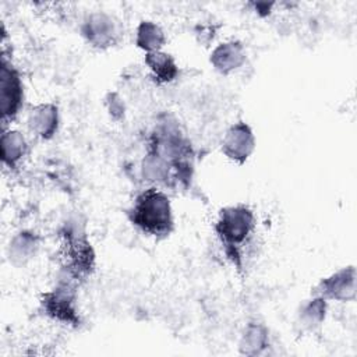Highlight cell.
Segmentation results:
<instances>
[{
    "instance_id": "1",
    "label": "cell",
    "mask_w": 357,
    "mask_h": 357,
    "mask_svg": "<svg viewBox=\"0 0 357 357\" xmlns=\"http://www.w3.org/2000/svg\"><path fill=\"white\" fill-rule=\"evenodd\" d=\"M130 220L144 233L155 237L169 236L174 226L169 197L153 187L142 191L130 209Z\"/></svg>"
},
{
    "instance_id": "2",
    "label": "cell",
    "mask_w": 357,
    "mask_h": 357,
    "mask_svg": "<svg viewBox=\"0 0 357 357\" xmlns=\"http://www.w3.org/2000/svg\"><path fill=\"white\" fill-rule=\"evenodd\" d=\"M255 229L254 212L245 205H231L220 211L215 230L227 255L240 258V250L248 241Z\"/></svg>"
},
{
    "instance_id": "3",
    "label": "cell",
    "mask_w": 357,
    "mask_h": 357,
    "mask_svg": "<svg viewBox=\"0 0 357 357\" xmlns=\"http://www.w3.org/2000/svg\"><path fill=\"white\" fill-rule=\"evenodd\" d=\"M61 236L68 276L78 280L89 275L95 266V254L85 234L75 227H67Z\"/></svg>"
},
{
    "instance_id": "4",
    "label": "cell",
    "mask_w": 357,
    "mask_h": 357,
    "mask_svg": "<svg viewBox=\"0 0 357 357\" xmlns=\"http://www.w3.org/2000/svg\"><path fill=\"white\" fill-rule=\"evenodd\" d=\"M74 279L59 283L54 289L42 296L43 311L54 321L66 325H79V315L75 307V290L73 286Z\"/></svg>"
},
{
    "instance_id": "5",
    "label": "cell",
    "mask_w": 357,
    "mask_h": 357,
    "mask_svg": "<svg viewBox=\"0 0 357 357\" xmlns=\"http://www.w3.org/2000/svg\"><path fill=\"white\" fill-rule=\"evenodd\" d=\"M24 102V85L18 70L6 57L0 64V112L6 123L13 120Z\"/></svg>"
},
{
    "instance_id": "6",
    "label": "cell",
    "mask_w": 357,
    "mask_h": 357,
    "mask_svg": "<svg viewBox=\"0 0 357 357\" xmlns=\"http://www.w3.org/2000/svg\"><path fill=\"white\" fill-rule=\"evenodd\" d=\"M81 33L92 46L105 49L116 42L119 31L112 15L96 11L85 17L81 25Z\"/></svg>"
},
{
    "instance_id": "7",
    "label": "cell",
    "mask_w": 357,
    "mask_h": 357,
    "mask_svg": "<svg viewBox=\"0 0 357 357\" xmlns=\"http://www.w3.org/2000/svg\"><path fill=\"white\" fill-rule=\"evenodd\" d=\"M255 138L251 127L243 121L233 124L222 141L223 153L233 162L243 165L254 152Z\"/></svg>"
},
{
    "instance_id": "8",
    "label": "cell",
    "mask_w": 357,
    "mask_h": 357,
    "mask_svg": "<svg viewBox=\"0 0 357 357\" xmlns=\"http://www.w3.org/2000/svg\"><path fill=\"white\" fill-rule=\"evenodd\" d=\"M356 294V269L353 266L337 271L336 273L322 279L317 286L315 296H321L325 300L349 301Z\"/></svg>"
},
{
    "instance_id": "9",
    "label": "cell",
    "mask_w": 357,
    "mask_h": 357,
    "mask_svg": "<svg viewBox=\"0 0 357 357\" xmlns=\"http://www.w3.org/2000/svg\"><path fill=\"white\" fill-rule=\"evenodd\" d=\"M245 61V50L241 42L229 40L218 45L211 53V64L216 71L222 74H229Z\"/></svg>"
},
{
    "instance_id": "10",
    "label": "cell",
    "mask_w": 357,
    "mask_h": 357,
    "mask_svg": "<svg viewBox=\"0 0 357 357\" xmlns=\"http://www.w3.org/2000/svg\"><path fill=\"white\" fill-rule=\"evenodd\" d=\"M29 130L42 139L52 138L59 128V109L53 103L35 106L28 116Z\"/></svg>"
},
{
    "instance_id": "11",
    "label": "cell",
    "mask_w": 357,
    "mask_h": 357,
    "mask_svg": "<svg viewBox=\"0 0 357 357\" xmlns=\"http://www.w3.org/2000/svg\"><path fill=\"white\" fill-rule=\"evenodd\" d=\"M145 64L149 67V70L153 75V79L158 84L172 82L178 74V67H177L174 59L162 50L146 53Z\"/></svg>"
},
{
    "instance_id": "12",
    "label": "cell",
    "mask_w": 357,
    "mask_h": 357,
    "mask_svg": "<svg viewBox=\"0 0 357 357\" xmlns=\"http://www.w3.org/2000/svg\"><path fill=\"white\" fill-rule=\"evenodd\" d=\"M1 160L6 166L15 167L26 152V141L17 130H4L0 139Z\"/></svg>"
},
{
    "instance_id": "13",
    "label": "cell",
    "mask_w": 357,
    "mask_h": 357,
    "mask_svg": "<svg viewBox=\"0 0 357 357\" xmlns=\"http://www.w3.org/2000/svg\"><path fill=\"white\" fill-rule=\"evenodd\" d=\"M38 245V237L33 233L20 231L8 244V258L15 265H24L36 254Z\"/></svg>"
},
{
    "instance_id": "14",
    "label": "cell",
    "mask_w": 357,
    "mask_h": 357,
    "mask_svg": "<svg viewBox=\"0 0 357 357\" xmlns=\"http://www.w3.org/2000/svg\"><path fill=\"white\" fill-rule=\"evenodd\" d=\"M166 38L162 28L152 21H141L137 28L135 43L146 53L158 52L165 45Z\"/></svg>"
},
{
    "instance_id": "15",
    "label": "cell",
    "mask_w": 357,
    "mask_h": 357,
    "mask_svg": "<svg viewBox=\"0 0 357 357\" xmlns=\"http://www.w3.org/2000/svg\"><path fill=\"white\" fill-rule=\"evenodd\" d=\"M268 346V331L261 324H248L241 335L240 351L247 356H257Z\"/></svg>"
},
{
    "instance_id": "16",
    "label": "cell",
    "mask_w": 357,
    "mask_h": 357,
    "mask_svg": "<svg viewBox=\"0 0 357 357\" xmlns=\"http://www.w3.org/2000/svg\"><path fill=\"white\" fill-rule=\"evenodd\" d=\"M173 166L159 153L149 151L142 160L141 173L144 180L151 183H167L170 169Z\"/></svg>"
},
{
    "instance_id": "17",
    "label": "cell",
    "mask_w": 357,
    "mask_h": 357,
    "mask_svg": "<svg viewBox=\"0 0 357 357\" xmlns=\"http://www.w3.org/2000/svg\"><path fill=\"white\" fill-rule=\"evenodd\" d=\"M326 312V300L321 296H315L307 301L298 312V324L303 329L311 331L321 325Z\"/></svg>"
},
{
    "instance_id": "18",
    "label": "cell",
    "mask_w": 357,
    "mask_h": 357,
    "mask_svg": "<svg viewBox=\"0 0 357 357\" xmlns=\"http://www.w3.org/2000/svg\"><path fill=\"white\" fill-rule=\"evenodd\" d=\"M106 106L110 116L114 120H120L124 116V103L117 93H109L106 98Z\"/></svg>"
}]
</instances>
